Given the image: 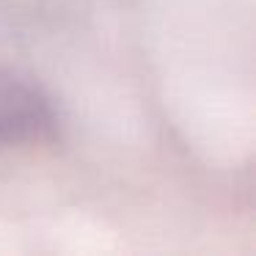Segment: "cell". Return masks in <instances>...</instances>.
I'll return each instance as SVG.
<instances>
[{"instance_id": "6da1fadb", "label": "cell", "mask_w": 256, "mask_h": 256, "mask_svg": "<svg viewBox=\"0 0 256 256\" xmlns=\"http://www.w3.org/2000/svg\"><path fill=\"white\" fill-rule=\"evenodd\" d=\"M52 124L56 116L42 91L0 69V154L47 138Z\"/></svg>"}]
</instances>
